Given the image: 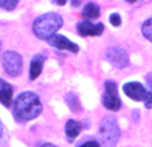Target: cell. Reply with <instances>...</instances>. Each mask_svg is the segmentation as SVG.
Instances as JSON below:
<instances>
[{"label": "cell", "mask_w": 152, "mask_h": 147, "mask_svg": "<svg viewBox=\"0 0 152 147\" xmlns=\"http://www.w3.org/2000/svg\"><path fill=\"white\" fill-rule=\"evenodd\" d=\"M43 110L42 102L35 92H23L13 103V112L19 121H32L37 118Z\"/></svg>", "instance_id": "1"}, {"label": "cell", "mask_w": 152, "mask_h": 147, "mask_svg": "<svg viewBox=\"0 0 152 147\" xmlns=\"http://www.w3.org/2000/svg\"><path fill=\"white\" fill-rule=\"evenodd\" d=\"M63 26V18L59 13L55 12H48L44 15L39 16L36 20L34 21V34L36 37L43 40H48L55 35L56 31L61 28Z\"/></svg>", "instance_id": "2"}, {"label": "cell", "mask_w": 152, "mask_h": 147, "mask_svg": "<svg viewBox=\"0 0 152 147\" xmlns=\"http://www.w3.org/2000/svg\"><path fill=\"white\" fill-rule=\"evenodd\" d=\"M100 147H115L120 138L118 122L113 116H105L99 127Z\"/></svg>", "instance_id": "3"}, {"label": "cell", "mask_w": 152, "mask_h": 147, "mask_svg": "<svg viewBox=\"0 0 152 147\" xmlns=\"http://www.w3.org/2000/svg\"><path fill=\"white\" fill-rule=\"evenodd\" d=\"M3 68L10 76H19L23 70V59L15 51H5L3 54Z\"/></svg>", "instance_id": "4"}, {"label": "cell", "mask_w": 152, "mask_h": 147, "mask_svg": "<svg viewBox=\"0 0 152 147\" xmlns=\"http://www.w3.org/2000/svg\"><path fill=\"white\" fill-rule=\"evenodd\" d=\"M104 95H103V104L105 108L111 111H118L121 107V102L119 99L118 95V86H116L115 82H105L104 84Z\"/></svg>", "instance_id": "5"}, {"label": "cell", "mask_w": 152, "mask_h": 147, "mask_svg": "<svg viewBox=\"0 0 152 147\" xmlns=\"http://www.w3.org/2000/svg\"><path fill=\"white\" fill-rule=\"evenodd\" d=\"M107 60L110 62L112 66H115L116 68H124L128 66V54L120 47H111L105 52Z\"/></svg>", "instance_id": "6"}, {"label": "cell", "mask_w": 152, "mask_h": 147, "mask_svg": "<svg viewBox=\"0 0 152 147\" xmlns=\"http://www.w3.org/2000/svg\"><path fill=\"white\" fill-rule=\"evenodd\" d=\"M123 91L126 92V95L128 98L134 100H137V102H145L148 96V90H145V87L143 84L137 83V82H129V83H126L123 86Z\"/></svg>", "instance_id": "7"}, {"label": "cell", "mask_w": 152, "mask_h": 147, "mask_svg": "<svg viewBox=\"0 0 152 147\" xmlns=\"http://www.w3.org/2000/svg\"><path fill=\"white\" fill-rule=\"evenodd\" d=\"M47 42L50 46L58 48V50H67V51H71V52H75V54L79 51L77 46H76L75 43H72L71 40H68L66 36H63V35H53Z\"/></svg>", "instance_id": "8"}, {"label": "cell", "mask_w": 152, "mask_h": 147, "mask_svg": "<svg viewBox=\"0 0 152 147\" xmlns=\"http://www.w3.org/2000/svg\"><path fill=\"white\" fill-rule=\"evenodd\" d=\"M104 31V26L102 23L92 24L91 21H80L77 24V32L81 36H99Z\"/></svg>", "instance_id": "9"}, {"label": "cell", "mask_w": 152, "mask_h": 147, "mask_svg": "<svg viewBox=\"0 0 152 147\" xmlns=\"http://www.w3.org/2000/svg\"><path fill=\"white\" fill-rule=\"evenodd\" d=\"M44 60H45V56H43V55H36L31 60V63H29V79L31 80L37 79V76L42 74Z\"/></svg>", "instance_id": "10"}, {"label": "cell", "mask_w": 152, "mask_h": 147, "mask_svg": "<svg viewBox=\"0 0 152 147\" xmlns=\"http://www.w3.org/2000/svg\"><path fill=\"white\" fill-rule=\"evenodd\" d=\"M12 87L11 84H8L7 82H4L0 78V103L4 104L5 107H10L11 102H12Z\"/></svg>", "instance_id": "11"}, {"label": "cell", "mask_w": 152, "mask_h": 147, "mask_svg": "<svg viewBox=\"0 0 152 147\" xmlns=\"http://www.w3.org/2000/svg\"><path fill=\"white\" fill-rule=\"evenodd\" d=\"M80 131H81V124L79 123V122L74 121V119H69L66 123V135L69 142H72V140L80 134Z\"/></svg>", "instance_id": "12"}, {"label": "cell", "mask_w": 152, "mask_h": 147, "mask_svg": "<svg viewBox=\"0 0 152 147\" xmlns=\"http://www.w3.org/2000/svg\"><path fill=\"white\" fill-rule=\"evenodd\" d=\"M100 15V8L95 3H88L83 10V16L87 19H97Z\"/></svg>", "instance_id": "13"}, {"label": "cell", "mask_w": 152, "mask_h": 147, "mask_svg": "<svg viewBox=\"0 0 152 147\" xmlns=\"http://www.w3.org/2000/svg\"><path fill=\"white\" fill-rule=\"evenodd\" d=\"M66 100H67V103H68L69 108H71L74 112H79V111H80V103H79L77 96H76L74 92H68L66 96Z\"/></svg>", "instance_id": "14"}, {"label": "cell", "mask_w": 152, "mask_h": 147, "mask_svg": "<svg viewBox=\"0 0 152 147\" xmlns=\"http://www.w3.org/2000/svg\"><path fill=\"white\" fill-rule=\"evenodd\" d=\"M142 32L145 36V39H148L150 42H152V19H148V20L142 26Z\"/></svg>", "instance_id": "15"}, {"label": "cell", "mask_w": 152, "mask_h": 147, "mask_svg": "<svg viewBox=\"0 0 152 147\" xmlns=\"http://www.w3.org/2000/svg\"><path fill=\"white\" fill-rule=\"evenodd\" d=\"M19 4V0H0V7L7 11H12Z\"/></svg>", "instance_id": "16"}, {"label": "cell", "mask_w": 152, "mask_h": 147, "mask_svg": "<svg viewBox=\"0 0 152 147\" xmlns=\"http://www.w3.org/2000/svg\"><path fill=\"white\" fill-rule=\"evenodd\" d=\"M110 21H111V24H112V26L118 27V26H120L121 19H120V16H119L118 13H112V15L110 16Z\"/></svg>", "instance_id": "17"}, {"label": "cell", "mask_w": 152, "mask_h": 147, "mask_svg": "<svg viewBox=\"0 0 152 147\" xmlns=\"http://www.w3.org/2000/svg\"><path fill=\"white\" fill-rule=\"evenodd\" d=\"M80 147H100V143L96 142V140H89V142L83 143Z\"/></svg>", "instance_id": "18"}, {"label": "cell", "mask_w": 152, "mask_h": 147, "mask_svg": "<svg viewBox=\"0 0 152 147\" xmlns=\"http://www.w3.org/2000/svg\"><path fill=\"white\" fill-rule=\"evenodd\" d=\"M144 104H145V107H147V108L152 107V91L148 92V96H147V99H145Z\"/></svg>", "instance_id": "19"}, {"label": "cell", "mask_w": 152, "mask_h": 147, "mask_svg": "<svg viewBox=\"0 0 152 147\" xmlns=\"http://www.w3.org/2000/svg\"><path fill=\"white\" fill-rule=\"evenodd\" d=\"M52 1L55 3V4H58V5H64L67 0H52Z\"/></svg>", "instance_id": "20"}, {"label": "cell", "mask_w": 152, "mask_h": 147, "mask_svg": "<svg viewBox=\"0 0 152 147\" xmlns=\"http://www.w3.org/2000/svg\"><path fill=\"white\" fill-rule=\"evenodd\" d=\"M80 1L81 0H72V5H74V7H77V5H80Z\"/></svg>", "instance_id": "21"}, {"label": "cell", "mask_w": 152, "mask_h": 147, "mask_svg": "<svg viewBox=\"0 0 152 147\" xmlns=\"http://www.w3.org/2000/svg\"><path fill=\"white\" fill-rule=\"evenodd\" d=\"M42 147H56V146L52 145V143H45V145H43Z\"/></svg>", "instance_id": "22"}, {"label": "cell", "mask_w": 152, "mask_h": 147, "mask_svg": "<svg viewBox=\"0 0 152 147\" xmlns=\"http://www.w3.org/2000/svg\"><path fill=\"white\" fill-rule=\"evenodd\" d=\"M1 132H3V126H1V122H0V137H1Z\"/></svg>", "instance_id": "23"}, {"label": "cell", "mask_w": 152, "mask_h": 147, "mask_svg": "<svg viewBox=\"0 0 152 147\" xmlns=\"http://www.w3.org/2000/svg\"><path fill=\"white\" fill-rule=\"evenodd\" d=\"M127 1H128V3H135L136 0H127Z\"/></svg>", "instance_id": "24"}, {"label": "cell", "mask_w": 152, "mask_h": 147, "mask_svg": "<svg viewBox=\"0 0 152 147\" xmlns=\"http://www.w3.org/2000/svg\"><path fill=\"white\" fill-rule=\"evenodd\" d=\"M0 46H1V44H0Z\"/></svg>", "instance_id": "25"}]
</instances>
